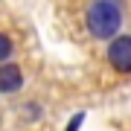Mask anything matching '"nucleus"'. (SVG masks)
I'll return each mask as SVG.
<instances>
[{"label": "nucleus", "mask_w": 131, "mask_h": 131, "mask_svg": "<svg viewBox=\"0 0 131 131\" xmlns=\"http://www.w3.org/2000/svg\"><path fill=\"white\" fill-rule=\"evenodd\" d=\"M125 24V3L122 0H90L84 9V26L96 41H114Z\"/></svg>", "instance_id": "nucleus-1"}, {"label": "nucleus", "mask_w": 131, "mask_h": 131, "mask_svg": "<svg viewBox=\"0 0 131 131\" xmlns=\"http://www.w3.org/2000/svg\"><path fill=\"white\" fill-rule=\"evenodd\" d=\"M105 58L117 73H131V35H117L108 44Z\"/></svg>", "instance_id": "nucleus-2"}, {"label": "nucleus", "mask_w": 131, "mask_h": 131, "mask_svg": "<svg viewBox=\"0 0 131 131\" xmlns=\"http://www.w3.org/2000/svg\"><path fill=\"white\" fill-rule=\"evenodd\" d=\"M24 88V70H20V64H15V61H6V64H0V93H18V90Z\"/></svg>", "instance_id": "nucleus-3"}, {"label": "nucleus", "mask_w": 131, "mask_h": 131, "mask_svg": "<svg viewBox=\"0 0 131 131\" xmlns=\"http://www.w3.org/2000/svg\"><path fill=\"white\" fill-rule=\"evenodd\" d=\"M20 111H24V119H29V122H38L44 117V105L41 102H26Z\"/></svg>", "instance_id": "nucleus-4"}, {"label": "nucleus", "mask_w": 131, "mask_h": 131, "mask_svg": "<svg viewBox=\"0 0 131 131\" xmlns=\"http://www.w3.org/2000/svg\"><path fill=\"white\" fill-rule=\"evenodd\" d=\"M12 52H15V44H12V38L6 35V32H0V64H6V61L12 58Z\"/></svg>", "instance_id": "nucleus-5"}, {"label": "nucleus", "mask_w": 131, "mask_h": 131, "mask_svg": "<svg viewBox=\"0 0 131 131\" xmlns=\"http://www.w3.org/2000/svg\"><path fill=\"white\" fill-rule=\"evenodd\" d=\"M84 117H88L84 111H76V114H73V119L67 122V128H64V131H82V125H84Z\"/></svg>", "instance_id": "nucleus-6"}]
</instances>
